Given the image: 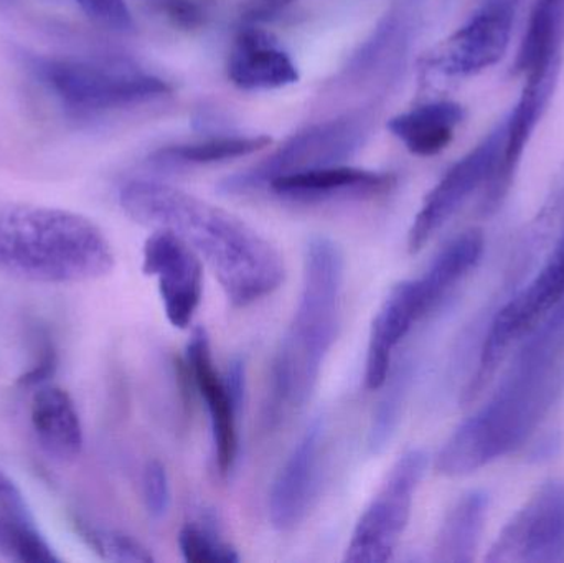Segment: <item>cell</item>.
Returning <instances> with one entry per match:
<instances>
[{"mask_svg":"<svg viewBox=\"0 0 564 563\" xmlns=\"http://www.w3.org/2000/svg\"><path fill=\"white\" fill-rule=\"evenodd\" d=\"M344 278L340 247L327 237L311 238L301 296L273 364L268 425L276 426L311 400L340 329Z\"/></svg>","mask_w":564,"mask_h":563,"instance_id":"2","label":"cell"},{"mask_svg":"<svg viewBox=\"0 0 564 563\" xmlns=\"http://www.w3.org/2000/svg\"><path fill=\"white\" fill-rule=\"evenodd\" d=\"M563 354L562 347L532 340L497 396L444 443L436 472L460 478L523 443L558 392Z\"/></svg>","mask_w":564,"mask_h":563,"instance_id":"4","label":"cell"},{"mask_svg":"<svg viewBox=\"0 0 564 563\" xmlns=\"http://www.w3.org/2000/svg\"><path fill=\"white\" fill-rule=\"evenodd\" d=\"M520 0H484L477 12L434 48L427 65L444 76H469L499 63L509 48Z\"/></svg>","mask_w":564,"mask_h":563,"instance_id":"10","label":"cell"},{"mask_svg":"<svg viewBox=\"0 0 564 563\" xmlns=\"http://www.w3.org/2000/svg\"><path fill=\"white\" fill-rule=\"evenodd\" d=\"M464 118L466 111L459 102L434 101L394 116L388 122V129L411 154L431 158L453 142Z\"/></svg>","mask_w":564,"mask_h":563,"instance_id":"20","label":"cell"},{"mask_svg":"<svg viewBox=\"0 0 564 563\" xmlns=\"http://www.w3.org/2000/svg\"><path fill=\"white\" fill-rule=\"evenodd\" d=\"M292 2H295V0H261L260 9L263 12H278V10L291 6Z\"/></svg>","mask_w":564,"mask_h":563,"instance_id":"32","label":"cell"},{"mask_svg":"<svg viewBox=\"0 0 564 563\" xmlns=\"http://www.w3.org/2000/svg\"><path fill=\"white\" fill-rule=\"evenodd\" d=\"M142 496L145 509L155 521L165 518L171 509L172 492L167 469L159 459H151L142 473Z\"/></svg>","mask_w":564,"mask_h":563,"instance_id":"29","label":"cell"},{"mask_svg":"<svg viewBox=\"0 0 564 563\" xmlns=\"http://www.w3.org/2000/svg\"><path fill=\"white\" fill-rule=\"evenodd\" d=\"M489 498L484 491H470L453 506L441 526L434 544V561L469 563L476 557L486 522Z\"/></svg>","mask_w":564,"mask_h":563,"instance_id":"22","label":"cell"},{"mask_svg":"<svg viewBox=\"0 0 564 563\" xmlns=\"http://www.w3.org/2000/svg\"><path fill=\"white\" fill-rule=\"evenodd\" d=\"M56 367H58V357H56L55 347L46 343L40 349L39 360L33 364L32 369L20 377L19 386L23 389H39L46 386V382L55 376Z\"/></svg>","mask_w":564,"mask_h":563,"instance_id":"31","label":"cell"},{"mask_svg":"<svg viewBox=\"0 0 564 563\" xmlns=\"http://www.w3.org/2000/svg\"><path fill=\"white\" fill-rule=\"evenodd\" d=\"M411 380H413V362L403 360L391 369L384 392L378 402L371 416L370 430H368L367 448L371 456L381 455L390 446L401 416H403L404 403L410 393Z\"/></svg>","mask_w":564,"mask_h":563,"instance_id":"25","label":"cell"},{"mask_svg":"<svg viewBox=\"0 0 564 563\" xmlns=\"http://www.w3.org/2000/svg\"><path fill=\"white\" fill-rule=\"evenodd\" d=\"M327 446V423L315 416L285 458L274 479L268 515L276 531H294L311 511L321 486Z\"/></svg>","mask_w":564,"mask_h":563,"instance_id":"13","label":"cell"},{"mask_svg":"<svg viewBox=\"0 0 564 563\" xmlns=\"http://www.w3.org/2000/svg\"><path fill=\"white\" fill-rule=\"evenodd\" d=\"M370 126L371 116L367 111L308 126L260 164L221 181L218 188L227 195L253 194L281 175L341 164L365 144Z\"/></svg>","mask_w":564,"mask_h":563,"instance_id":"6","label":"cell"},{"mask_svg":"<svg viewBox=\"0 0 564 563\" xmlns=\"http://www.w3.org/2000/svg\"><path fill=\"white\" fill-rule=\"evenodd\" d=\"M35 75L76 118L171 95L172 86L128 59L30 58Z\"/></svg>","mask_w":564,"mask_h":563,"instance_id":"5","label":"cell"},{"mask_svg":"<svg viewBox=\"0 0 564 563\" xmlns=\"http://www.w3.org/2000/svg\"><path fill=\"white\" fill-rule=\"evenodd\" d=\"M427 462L423 450H410L394 463L358 519L345 551V562L391 561L410 522L414 496L426 475Z\"/></svg>","mask_w":564,"mask_h":563,"instance_id":"7","label":"cell"},{"mask_svg":"<svg viewBox=\"0 0 564 563\" xmlns=\"http://www.w3.org/2000/svg\"><path fill=\"white\" fill-rule=\"evenodd\" d=\"M76 528H78L83 541L105 561L121 563L154 562L149 549L131 535L111 531V529L96 528V526L82 521L76 522Z\"/></svg>","mask_w":564,"mask_h":563,"instance_id":"27","label":"cell"},{"mask_svg":"<svg viewBox=\"0 0 564 563\" xmlns=\"http://www.w3.org/2000/svg\"><path fill=\"white\" fill-rule=\"evenodd\" d=\"M228 78L245 91H268L294 85L299 72L291 55L271 33L250 26L235 40L228 58Z\"/></svg>","mask_w":564,"mask_h":563,"instance_id":"17","label":"cell"},{"mask_svg":"<svg viewBox=\"0 0 564 563\" xmlns=\"http://www.w3.org/2000/svg\"><path fill=\"white\" fill-rule=\"evenodd\" d=\"M119 205L135 224L169 230L204 258L228 301L247 307L284 283L280 251L237 215L188 192L155 181L128 182Z\"/></svg>","mask_w":564,"mask_h":563,"instance_id":"1","label":"cell"},{"mask_svg":"<svg viewBox=\"0 0 564 563\" xmlns=\"http://www.w3.org/2000/svg\"><path fill=\"white\" fill-rule=\"evenodd\" d=\"M397 177L390 172L367 171L351 165H328L281 175L268 184L278 197L299 204H321L340 198H373L390 194Z\"/></svg>","mask_w":564,"mask_h":563,"instance_id":"16","label":"cell"},{"mask_svg":"<svg viewBox=\"0 0 564 563\" xmlns=\"http://www.w3.org/2000/svg\"><path fill=\"white\" fill-rule=\"evenodd\" d=\"M185 366L187 376L198 390V396L204 399L210 416L215 465L221 476H228L234 472L240 452L238 416L243 403L235 399L224 373L218 372L215 367L210 337L204 327H197L192 333Z\"/></svg>","mask_w":564,"mask_h":563,"instance_id":"14","label":"cell"},{"mask_svg":"<svg viewBox=\"0 0 564 563\" xmlns=\"http://www.w3.org/2000/svg\"><path fill=\"white\" fill-rule=\"evenodd\" d=\"M88 19L102 29L118 33H131L135 30L134 17L126 0H76Z\"/></svg>","mask_w":564,"mask_h":563,"instance_id":"30","label":"cell"},{"mask_svg":"<svg viewBox=\"0 0 564 563\" xmlns=\"http://www.w3.org/2000/svg\"><path fill=\"white\" fill-rule=\"evenodd\" d=\"M503 141L506 122L457 161L427 194L408 234V251L411 255L420 253L466 204L467 198L490 181L499 165Z\"/></svg>","mask_w":564,"mask_h":563,"instance_id":"9","label":"cell"},{"mask_svg":"<svg viewBox=\"0 0 564 563\" xmlns=\"http://www.w3.org/2000/svg\"><path fill=\"white\" fill-rule=\"evenodd\" d=\"M564 301V235L540 273L497 313L480 353L479 367L464 390L463 402L470 403L496 376L499 364L513 343L532 333L536 324Z\"/></svg>","mask_w":564,"mask_h":563,"instance_id":"8","label":"cell"},{"mask_svg":"<svg viewBox=\"0 0 564 563\" xmlns=\"http://www.w3.org/2000/svg\"><path fill=\"white\" fill-rule=\"evenodd\" d=\"M142 271L158 278L159 294L169 323L187 329L204 297V268L200 257L169 230H155L145 240Z\"/></svg>","mask_w":564,"mask_h":563,"instance_id":"12","label":"cell"},{"mask_svg":"<svg viewBox=\"0 0 564 563\" xmlns=\"http://www.w3.org/2000/svg\"><path fill=\"white\" fill-rule=\"evenodd\" d=\"M158 15L164 17L172 26L194 32L207 25L208 6L204 0H142Z\"/></svg>","mask_w":564,"mask_h":563,"instance_id":"28","label":"cell"},{"mask_svg":"<svg viewBox=\"0 0 564 563\" xmlns=\"http://www.w3.org/2000/svg\"><path fill=\"white\" fill-rule=\"evenodd\" d=\"M30 422L36 442L53 458L68 462L82 453V420L66 390L48 383L39 387L32 397Z\"/></svg>","mask_w":564,"mask_h":563,"instance_id":"18","label":"cell"},{"mask_svg":"<svg viewBox=\"0 0 564 563\" xmlns=\"http://www.w3.org/2000/svg\"><path fill=\"white\" fill-rule=\"evenodd\" d=\"M564 548V483L543 485L507 522L486 561L553 562Z\"/></svg>","mask_w":564,"mask_h":563,"instance_id":"11","label":"cell"},{"mask_svg":"<svg viewBox=\"0 0 564 563\" xmlns=\"http://www.w3.org/2000/svg\"><path fill=\"white\" fill-rule=\"evenodd\" d=\"M482 253L484 235L480 230L464 231L440 251L426 273L417 278L433 310L479 263Z\"/></svg>","mask_w":564,"mask_h":563,"instance_id":"24","label":"cell"},{"mask_svg":"<svg viewBox=\"0 0 564 563\" xmlns=\"http://www.w3.org/2000/svg\"><path fill=\"white\" fill-rule=\"evenodd\" d=\"M210 519L188 522L178 532V548L188 563H238L240 555L228 544Z\"/></svg>","mask_w":564,"mask_h":563,"instance_id":"26","label":"cell"},{"mask_svg":"<svg viewBox=\"0 0 564 563\" xmlns=\"http://www.w3.org/2000/svg\"><path fill=\"white\" fill-rule=\"evenodd\" d=\"M273 144V138L260 136H218L191 144L167 145L159 149L149 158L158 167H177V165H207L217 162L248 158Z\"/></svg>","mask_w":564,"mask_h":563,"instance_id":"23","label":"cell"},{"mask_svg":"<svg viewBox=\"0 0 564 563\" xmlns=\"http://www.w3.org/2000/svg\"><path fill=\"white\" fill-rule=\"evenodd\" d=\"M563 42L564 0H539L517 55V72L525 78L560 72Z\"/></svg>","mask_w":564,"mask_h":563,"instance_id":"21","label":"cell"},{"mask_svg":"<svg viewBox=\"0 0 564 563\" xmlns=\"http://www.w3.org/2000/svg\"><path fill=\"white\" fill-rule=\"evenodd\" d=\"M0 554L20 563H55L19 486L0 469Z\"/></svg>","mask_w":564,"mask_h":563,"instance_id":"19","label":"cell"},{"mask_svg":"<svg viewBox=\"0 0 564 563\" xmlns=\"http://www.w3.org/2000/svg\"><path fill=\"white\" fill-rule=\"evenodd\" d=\"M115 251L85 215L0 201V274L30 283L73 284L108 277Z\"/></svg>","mask_w":564,"mask_h":563,"instance_id":"3","label":"cell"},{"mask_svg":"<svg viewBox=\"0 0 564 563\" xmlns=\"http://www.w3.org/2000/svg\"><path fill=\"white\" fill-rule=\"evenodd\" d=\"M431 311L420 280L401 281L391 288L371 324L365 360V387L368 390L383 389L391 372L394 350L414 324Z\"/></svg>","mask_w":564,"mask_h":563,"instance_id":"15","label":"cell"}]
</instances>
